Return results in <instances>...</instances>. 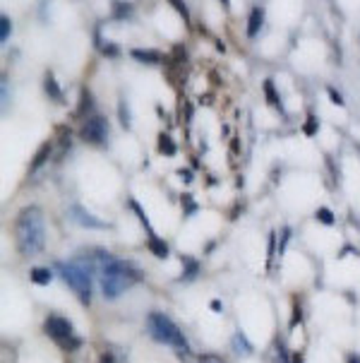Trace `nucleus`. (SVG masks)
<instances>
[{
    "mask_svg": "<svg viewBox=\"0 0 360 363\" xmlns=\"http://www.w3.org/2000/svg\"><path fill=\"white\" fill-rule=\"evenodd\" d=\"M72 219L77 221V224H82V226H89V229H103V221L101 219H96L94 214H89L87 209H82L79 205L72 207Z\"/></svg>",
    "mask_w": 360,
    "mask_h": 363,
    "instance_id": "obj_7",
    "label": "nucleus"
},
{
    "mask_svg": "<svg viewBox=\"0 0 360 363\" xmlns=\"http://www.w3.org/2000/svg\"><path fill=\"white\" fill-rule=\"evenodd\" d=\"M310 123H308V128H305V133H308V135H313L315 133V118H308Z\"/></svg>",
    "mask_w": 360,
    "mask_h": 363,
    "instance_id": "obj_22",
    "label": "nucleus"
},
{
    "mask_svg": "<svg viewBox=\"0 0 360 363\" xmlns=\"http://www.w3.org/2000/svg\"><path fill=\"white\" fill-rule=\"evenodd\" d=\"M120 123H123L125 128H130V116H127V108H125V104H120Z\"/></svg>",
    "mask_w": 360,
    "mask_h": 363,
    "instance_id": "obj_19",
    "label": "nucleus"
},
{
    "mask_svg": "<svg viewBox=\"0 0 360 363\" xmlns=\"http://www.w3.org/2000/svg\"><path fill=\"white\" fill-rule=\"evenodd\" d=\"M53 274L51 269H44V267H34L32 269V281L34 284H51Z\"/></svg>",
    "mask_w": 360,
    "mask_h": 363,
    "instance_id": "obj_9",
    "label": "nucleus"
},
{
    "mask_svg": "<svg viewBox=\"0 0 360 363\" xmlns=\"http://www.w3.org/2000/svg\"><path fill=\"white\" fill-rule=\"evenodd\" d=\"M233 347L236 349H243V354H250V344L245 342V337H243L240 332H238V335L233 337Z\"/></svg>",
    "mask_w": 360,
    "mask_h": 363,
    "instance_id": "obj_16",
    "label": "nucleus"
},
{
    "mask_svg": "<svg viewBox=\"0 0 360 363\" xmlns=\"http://www.w3.org/2000/svg\"><path fill=\"white\" fill-rule=\"evenodd\" d=\"M15 238H17V248L22 255H34L44 248L46 241V229H44V217L36 207L22 209L20 219L15 226Z\"/></svg>",
    "mask_w": 360,
    "mask_h": 363,
    "instance_id": "obj_1",
    "label": "nucleus"
},
{
    "mask_svg": "<svg viewBox=\"0 0 360 363\" xmlns=\"http://www.w3.org/2000/svg\"><path fill=\"white\" fill-rule=\"evenodd\" d=\"M10 32H12V27H10V20L8 17H3V20H0V41H8V36H10Z\"/></svg>",
    "mask_w": 360,
    "mask_h": 363,
    "instance_id": "obj_15",
    "label": "nucleus"
},
{
    "mask_svg": "<svg viewBox=\"0 0 360 363\" xmlns=\"http://www.w3.org/2000/svg\"><path fill=\"white\" fill-rule=\"evenodd\" d=\"M46 91H51L53 99H60V91L56 87V82H53V77H46Z\"/></svg>",
    "mask_w": 360,
    "mask_h": 363,
    "instance_id": "obj_18",
    "label": "nucleus"
},
{
    "mask_svg": "<svg viewBox=\"0 0 360 363\" xmlns=\"http://www.w3.org/2000/svg\"><path fill=\"white\" fill-rule=\"evenodd\" d=\"M46 152H48V145H44V147H41V152H39V155H36V159H34V169H36V166H39L41 162H44Z\"/></svg>",
    "mask_w": 360,
    "mask_h": 363,
    "instance_id": "obj_20",
    "label": "nucleus"
},
{
    "mask_svg": "<svg viewBox=\"0 0 360 363\" xmlns=\"http://www.w3.org/2000/svg\"><path fill=\"white\" fill-rule=\"evenodd\" d=\"M106 135H108V125H106V121H103L101 116L89 118L87 123H84V128H82V138L89 140L91 145H103V143H106Z\"/></svg>",
    "mask_w": 360,
    "mask_h": 363,
    "instance_id": "obj_6",
    "label": "nucleus"
},
{
    "mask_svg": "<svg viewBox=\"0 0 360 363\" xmlns=\"http://www.w3.org/2000/svg\"><path fill=\"white\" fill-rule=\"evenodd\" d=\"M349 363H360V356H351Z\"/></svg>",
    "mask_w": 360,
    "mask_h": 363,
    "instance_id": "obj_23",
    "label": "nucleus"
},
{
    "mask_svg": "<svg viewBox=\"0 0 360 363\" xmlns=\"http://www.w3.org/2000/svg\"><path fill=\"white\" fill-rule=\"evenodd\" d=\"M250 27H248V34L250 36H257L260 32V27H262V10L260 8H255L252 12H250Z\"/></svg>",
    "mask_w": 360,
    "mask_h": 363,
    "instance_id": "obj_8",
    "label": "nucleus"
},
{
    "mask_svg": "<svg viewBox=\"0 0 360 363\" xmlns=\"http://www.w3.org/2000/svg\"><path fill=\"white\" fill-rule=\"evenodd\" d=\"M65 281L72 286L82 303L91 301V264L87 260H72L68 264H60Z\"/></svg>",
    "mask_w": 360,
    "mask_h": 363,
    "instance_id": "obj_4",
    "label": "nucleus"
},
{
    "mask_svg": "<svg viewBox=\"0 0 360 363\" xmlns=\"http://www.w3.org/2000/svg\"><path fill=\"white\" fill-rule=\"evenodd\" d=\"M137 281V272L123 260H115L111 255H101V286L106 298H118L125 289Z\"/></svg>",
    "mask_w": 360,
    "mask_h": 363,
    "instance_id": "obj_2",
    "label": "nucleus"
},
{
    "mask_svg": "<svg viewBox=\"0 0 360 363\" xmlns=\"http://www.w3.org/2000/svg\"><path fill=\"white\" fill-rule=\"evenodd\" d=\"M293 363H303V359H301V356H296V359H293Z\"/></svg>",
    "mask_w": 360,
    "mask_h": 363,
    "instance_id": "obj_25",
    "label": "nucleus"
},
{
    "mask_svg": "<svg viewBox=\"0 0 360 363\" xmlns=\"http://www.w3.org/2000/svg\"><path fill=\"white\" fill-rule=\"evenodd\" d=\"M317 219H320L322 224H334V217H332V212H329L327 207L317 209Z\"/></svg>",
    "mask_w": 360,
    "mask_h": 363,
    "instance_id": "obj_17",
    "label": "nucleus"
},
{
    "mask_svg": "<svg viewBox=\"0 0 360 363\" xmlns=\"http://www.w3.org/2000/svg\"><path fill=\"white\" fill-rule=\"evenodd\" d=\"M329 96H332L337 106H344V101H341V94H337V91H334V89H329Z\"/></svg>",
    "mask_w": 360,
    "mask_h": 363,
    "instance_id": "obj_21",
    "label": "nucleus"
},
{
    "mask_svg": "<svg viewBox=\"0 0 360 363\" xmlns=\"http://www.w3.org/2000/svg\"><path fill=\"white\" fill-rule=\"evenodd\" d=\"M101 363H115V361H113V359H111V356H106V359H103V361H101Z\"/></svg>",
    "mask_w": 360,
    "mask_h": 363,
    "instance_id": "obj_24",
    "label": "nucleus"
},
{
    "mask_svg": "<svg viewBox=\"0 0 360 363\" xmlns=\"http://www.w3.org/2000/svg\"><path fill=\"white\" fill-rule=\"evenodd\" d=\"M132 55H135L137 60H142V63H158V60H161V55H158L156 51H142V48H135V51H132Z\"/></svg>",
    "mask_w": 360,
    "mask_h": 363,
    "instance_id": "obj_10",
    "label": "nucleus"
},
{
    "mask_svg": "<svg viewBox=\"0 0 360 363\" xmlns=\"http://www.w3.org/2000/svg\"><path fill=\"white\" fill-rule=\"evenodd\" d=\"M149 248L154 250V253H156V257H166V255H168V248H166V243H161V241H158V238L154 236V233H151V238H149Z\"/></svg>",
    "mask_w": 360,
    "mask_h": 363,
    "instance_id": "obj_11",
    "label": "nucleus"
},
{
    "mask_svg": "<svg viewBox=\"0 0 360 363\" xmlns=\"http://www.w3.org/2000/svg\"><path fill=\"white\" fill-rule=\"evenodd\" d=\"M149 332L151 337L163 344H170L173 349H178L180 354H187V342L185 337H182V332L178 330V325L173 323V320H168L166 315H161V313H151L149 315Z\"/></svg>",
    "mask_w": 360,
    "mask_h": 363,
    "instance_id": "obj_3",
    "label": "nucleus"
},
{
    "mask_svg": "<svg viewBox=\"0 0 360 363\" xmlns=\"http://www.w3.org/2000/svg\"><path fill=\"white\" fill-rule=\"evenodd\" d=\"M265 91H267V99H269L272 106H279V108H281V101H279V96L274 94V84H272V79H267V82H265Z\"/></svg>",
    "mask_w": 360,
    "mask_h": 363,
    "instance_id": "obj_13",
    "label": "nucleus"
},
{
    "mask_svg": "<svg viewBox=\"0 0 360 363\" xmlns=\"http://www.w3.org/2000/svg\"><path fill=\"white\" fill-rule=\"evenodd\" d=\"M190 363H226V361L219 359L214 354H199V356H192Z\"/></svg>",
    "mask_w": 360,
    "mask_h": 363,
    "instance_id": "obj_12",
    "label": "nucleus"
},
{
    "mask_svg": "<svg viewBox=\"0 0 360 363\" xmlns=\"http://www.w3.org/2000/svg\"><path fill=\"white\" fill-rule=\"evenodd\" d=\"M158 150L166 152V155H173L175 152V147H173V143H170L168 135H161V138H158Z\"/></svg>",
    "mask_w": 360,
    "mask_h": 363,
    "instance_id": "obj_14",
    "label": "nucleus"
},
{
    "mask_svg": "<svg viewBox=\"0 0 360 363\" xmlns=\"http://www.w3.org/2000/svg\"><path fill=\"white\" fill-rule=\"evenodd\" d=\"M46 332L48 337H53L60 347H77V340H75V330H72V323L60 315H51L46 320Z\"/></svg>",
    "mask_w": 360,
    "mask_h": 363,
    "instance_id": "obj_5",
    "label": "nucleus"
}]
</instances>
